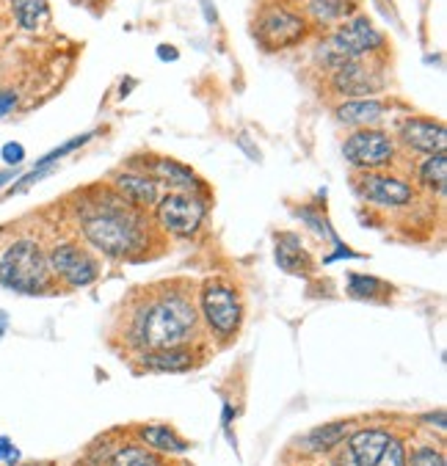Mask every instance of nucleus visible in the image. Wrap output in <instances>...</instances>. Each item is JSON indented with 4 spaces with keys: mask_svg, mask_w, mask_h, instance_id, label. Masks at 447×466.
<instances>
[{
    "mask_svg": "<svg viewBox=\"0 0 447 466\" xmlns=\"http://www.w3.org/2000/svg\"><path fill=\"white\" fill-rule=\"evenodd\" d=\"M420 182L428 191L444 197V191H447V157H444V152L425 157V163L420 166Z\"/></svg>",
    "mask_w": 447,
    "mask_h": 466,
    "instance_id": "6ab92c4d",
    "label": "nucleus"
},
{
    "mask_svg": "<svg viewBox=\"0 0 447 466\" xmlns=\"http://www.w3.org/2000/svg\"><path fill=\"white\" fill-rule=\"evenodd\" d=\"M342 155L356 168H381L395 160V141L384 130L360 127L345 138Z\"/></svg>",
    "mask_w": 447,
    "mask_h": 466,
    "instance_id": "6e6552de",
    "label": "nucleus"
},
{
    "mask_svg": "<svg viewBox=\"0 0 447 466\" xmlns=\"http://www.w3.org/2000/svg\"><path fill=\"white\" fill-rule=\"evenodd\" d=\"M411 466H447L444 455L433 447H422L411 455Z\"/></svg>",
    "mask_w": 447,
    "mask_h": 466,
    "instance_id": "bb28decb",
    "label": "nucleus"
},
{
    "mask_svg": "<svg viewBox=\"0 0 447 466\" xmlns=\"http://www.w3.org/2000/svg\"><path fill=\"white\" fill-rule=\"evenodd\" d=\"M403 147H409L411 152H422V155H439L447 149V130L442 122L433 119H406L398 130Z\"/></svg>",
    "mask_w": 447,
    "mask_h": 466,
    "instance_id": "f8f14e48",
    "label": "nucleus"
},
{
    "mask_svg": "<svg viewBox=\"0 0 447 466\" xmlns=\"http://www.w3.org/2000/svg\"><path fill=\"white\" fill-rule=\"evenodd\" d=\"M199 329V312L183 288H157L138 301L130 318V339L136 348L160 350L180 348L194 339Z\"/></svg>",
    "mask_w": 447,
    "mask_h": 466,
    "instance_id": "f257e3e1",
    "label": "nucleus"
},
{
    "mask_svg": "<svg viewBox=\"0 0 447 466\" xmlns=\"http://www.w3.org/2000/svg\"><path fill=\"white\" fill-rule=\"evenodd\" d=\"M356 191H360L368 202L381 205V208H406L414 199L411 185L398 179V177H387V174H373L365 171L356 179Z\"/></svg>",
    "mask_w": 447,
    "mask_h": 466,
    "instance_id": "9b49d317",
    "label": "nucleus"
},
{
    "mask_svg": "<svg viewBox=\"0 0 447 466\" xmlns=\"http://www.w3.org/2000/svg\"><path fill=\"white\" fill-rule=\"evenodd\" d=\"M384 116V106L373 97H353V100H345L334 108V119L337 125H345V127H368V125H376L379 119Z\"/></svg>",
    "mask_w": 447,
    "mask_h": 466,
    "instance_id": "ddd939ff",
    "label": "nucleus"
},
{
    "mask_svg": "<svg viewBox=\"0 0 447 466\" xmlns=\"http://www.w3.org/2000/svg\"><path fill=\"white\" fill-rule=\"evenodd\" d=\"M141 364L147 370H157V372H183L194 367V356L188 348H160V350H147L141 356Z\"/></svg>",
    "mask_w": 447,
    "mask_h": 466,
    "instance_id": "dca6fc26",
    "label": "nucleus"
},
{
    "mask_svg": "<svg viewBox=\"0 0 447 466\" xmlns=\"http://www.w3.org/2000/svg\"><path fill=\"white\" fill-rule=\"evenodd\" d=\"M384 45V36L381 31H376V25L365 17H350L345 20L331 42H329V50L334 56L331 66H340L342 61H350V58H360V56H368L373 50H379Z\"/></svg>",
    "mask_w": 447,
    "mask_h": 466,
    "instance_id": "423d86ee",
    "label": "nucleus"
},
{
    "mask_svg": "<svg viewBox=\"0 0 447 466\" xmlns=\"http://www.w3.org/2000/svg\"><path fill=\"white\" fill-rule=\"evenodd\" d=\"M0 285L25 296H39L47 290L50 265L36 240L20 238L4 251V257H0Z\"/></svg>",
    "mask_w": 447,
    "mask_h": 466,
    "instance_id": "7ed1b4c3",
    "label": "nucleus"
},
{
    "mask_svg": "<svg viewBox=\"0 0 447 466\" xmlns=\"http://www.w3.org/2000/svg\"><path fill=\"white\" fill-rule=\"evenodd\" d=\"M47 4L45 0H15V20L25 31H36L47 20Z\"/></svg>",
    "mask_w": 447,
    "mask_h": 466,
    "instance_id": "4be33fe9",
    "label": "nucleus"
},
{
    "mask_svg": "<svg viewBox=\"0 0 447 466\" xmlns=\"http://www.w3.org/2000/svg\"><path fill=\"white\" fill-rule=\"evenodd\" d=\"M254 34H257L262 47H268V50H285V47H293L296 42L304 39L307 20L296 9H290L285 4H274V6H265L259 12Z\"/></svg>",
    "mask_w": 447,
    "mask_h": 466,
    "instance_id": "20e7f679",
    "label": "nucleus"
},
{
    "mask_svg": "<svg viewBox=\"0 0 447 466\" xmlns=\"http://www.w3.org/2000/svg\"><path fill=\"white\" fill-rule=\"evenodd\" d=\"M47 265L72 288H86L100 276V262L95 259V254L72 240L56 243L53 251L47 254Z\"/></svg>",
    "mask_w": 447,
    "mask_h": 466,
    "instance_id": "0eeeda50",
    "label": "nucleus"
},
{
    "mask_svg": "<svg viewBox=\"0 0 447 466\" xmlns=\"http://www.w3.org/2000/svg\"><path fill=\"white\" fill-rule=\"evenodd\" d=\"M15 106H17V97L12 95V91H0V116L9 114Z\"/></svg>",
    "mask_w": 447,
    "mask_h": 466,
    "instance_id": "c756f323",
    "label": "nucleus"
},
{
    "mask_svg": "<svg viewBox=\"0 0 447 466\" xmlns=\"http://www.w3.org/2000/svg\"><path fill=\"white\" fill-rule=\"evenodd\" d=\"M117 194L133 208H149L160 199V185L144 174H117Z\"/></svg>",
    "mask_w": 447,
    "mask_h": 466,
    "instance_id": "4468645a",
    "label": "nucleus"
},
{
    "mask_svg": "<svg viewBox=\"0 0 447 466\" xmlns=\"http://www.w3.org/2000/svg\"><path fill=\"white\" fill-rule=\"evenodd\" d=\"M152 171H155V177H160L163 182L174 185V188H183V185H194V182H197V177H194L191 168H186V166H180V163H174V160H163V157L152 163Z\"/></svg>",
    "mask_w": 447,
    "mask_h": 466,
    "instance_id": "5701e85b",
    "label": "nucleus"
},
{
    "mask_svg": "<svg viewBox=\"0 0 447 466\" xmlns=\"http://www.w3.org/2000/svg\"><path fill=\"white\" fill-rule=\"evenodd\" d=\"M348 290L356 299H373L381 290V282H379V279H373V276H350Z\"/></svg>",
    "mask_w": 447,
    "mask_h": 466,
    "instance_id": "a878e982",
    "label": "nucleus"
},
{
    "mask_svg": "<svg viewBox=\"0 0 447 466\" xmlns=\"http://www.w3.org/2000/svg\"><path fill=\"white\" fill-rule=\"evenodd\" d=\"M80 232L97 251L114 259L136 257L147 246V227L141 213L119 197H97L80 213Z\"/></svg>",
    "mask_w": 447,
    "mask_h": 466,
    "instance_id": "f03ea898",
    "label": "nucleus"
},
{
    "mask_svg": "<svg viewBox=\"0 0 447 466\" xmlns=\"http://www.w3.org/2000/svg\"><path fill=\"white\" fill-rule=\"evenodd\" d=\"M23 157H25V152H23L20 144H6V147H4V160H6V163H20Z\"/></svg>",
    "mask_w": 447,
    "mask_h": 466,
    "instance_id": "c85d7f7f",
    "label": "nucleus"
},
{
    "mask_svg": "<svg viewBox=\"0 0 447 466\" xmlns=\"http://www.w3.org/2000/svg\"><path fill=\"white\" fill-rule=\"evenodd\" d=\"M331 88L342 97H373L381 88V75L376 69H371L368 64H362L360 58L342 61L340 66H334L331 72Z\"/></svg>",
    "mask_w": 447,
    "mask_h": 466,
    "instance_id": "9d476101",
    "label": "nucleus"
},
{
    "mask_svg": "<svg viewBox=\"0 0 447 466\" xmlns=\"http://www.w3.org/2000/svg\"><path fill=\"white\" fill-rule=\"evenodd\" d=\"M337 450V455H334V466H356V461L350 458V452L345 450V444H340V447H334Z\"/></svg>",
    "mask_w": 447,
    "mask_h": 466,
    "instance_id": "7c9ffc66",
    "label": "nucleus"
},
{
    "mask_svg": "<svg viewBox=\"0 0 447 466\" xmlns=\"http://www.w3.org/2000/svg\"><path fill=\"white\" fill-rule=\"evenodd\" d=\"M15 177V168L12 171H0V185H4V182H9Z\"/></svg>",
    "mask_w": 447,
    "mask_h": 466,
    "instance_id": "473e14b6",
    "label": "nucleus"
},
{
    "mask_svg": "<svg viewBox=\"0 0 447 466\" xmlns=\"http://www.w3.org/2000/svg\"><path fill=\"white\" fill-rule=\"evenodd\" d=\"M6 326H9V315H6V312H0V337H4Z\"/></svg>",
    "mask_w": 447,
    "mask_h": 466,
    "instance_id": "2f4dec72",
    "label": "nucleus"
},
{
    "mask_svg": "<svg viewBox=\"0 0 447 466\" xmlns=\"http://www.w3.org/2000/svg\"><path fill=\"white\" fill-rule=\"evenodd\" d=\"M0 461H4V463H17L20 461V450L6 436H0Z\"/></svg>",
    "mask_w": 447,
    "mask_h": 466,
    "instance_id": "cd10ccee",
    "label": "nucleus"
},
{
    "mask_svg": "<svg viewBox=\"0 0 447 466\" xmlns=\"http://www.w3.org/2000/svg\"><path fill=\"white\" fill-rule=\"evenodd\" d=\"M205 205L191 197V194H168L163 199H157V221L168 235L177 238H191L199 232L202 221H205Z\"/></svg>",
    "mask_w": 447,
    "mask_h": 466,
    "instance_id": "1a4fd4ad",
    "label": "nucleus"
},
{
    "mask_svg": "<svg viewBox=\"0 0 447 466\" xmlns=\"http://www.w3.org/2000/svg\"><path fill=\"white\" fill-rule=\"evenodd\" d=\"M111 466H160V461H157V455H152L144 447H122L114 455Z\"/></svg>",
    "mask_w": 447,
    "mask_h": 466,
    "instance_id": "b1692460",
    "label": "nucleus"
},
{
    "mask_svg": "<svg viewBox=\"0 0 447 466\" xmlns=\"http://www.w3.org/2000/svg\"><path fill=\"white\" fill-rule=\"evenodd\" d=\"M202 315L218 337H229L240 326V299L232 285H227L224 279H208L202 288Z\"/></svg>",
    "mask_w": 447,
    "mask_h": 466,
    "instance_id": "39448f33",
    "label": "nucleus"
},
{
    "mask_svg": "<svg viewBox=\"0 0 447 466\" xmlns=\"http://www.w3.org/2000/svg\"><path fill=\"white\" fill-rule=\"evenodd\" d=\"M373 466H409V458H406V447H403V441L401 439H395V436H390V441L384 444V450H381V455L376 458V463Z\"/></svg>",
    "mask_w": 447,
    "mask_h": 466,
    "instance_id": "393cba45",
    "label": "nucleus"
},
{
    "mask_svg": "<svg viewBox=\"0 0 447 466\" xmlns=\"http://www.w3.org/2000/svg\"><path fill=\"white\" fill-rule=\"evenodd\" d=\"M387 441H390V433L387 431H381V428H365V431H356V433H350L345 439V450L350 452V458L356 461V466H373Z\"/></svg>",
    "mask_w": 447,
    "mask_h": 466,
    "instance_id": "2eb2a0df",
    "label": "nucleus"
},
{
    "mask_svg": "<svg viewBox=\"0 0 447 466\" xmlns=\"http://www.w3.org/2000/svg\"><path fill=\"white\" fill-rule=\"evenodd\" d=\"M345 436H348V422H329L323 428H315L301 444L312 452H331L345 441Z\"/></svg>",
    "mask_w": 447,
    "mask_h": 466,
    "instance_id": "a211bd4d",
    "label": "nucleus"
},
{
    "mask_svg": "<svg viewBox=\"0 0 447 466\" xmlns=\"http://www.w3.org/2000/svg\"><path fill=\"white\" fill-rule=\"evenodd\" d=\"M307 12H310L318 23L334 25V23L348 20V15L353 12V0H310V4H307Z\"/></svg>",
    "mask_w": 447,
    "mask_h": 466,
    "instance_id": "aec40b11",
    "label": "nucleus"
},
{
    "mask_svg": "<svg viewBox=\"0 0 447 466\" xmlns=\"http://www.w3.org/2000/svg\"><path fill=\"white\" fill-rule=\"evenodd\" d=\"M277 262H279V268H285V270H290V273H301V270L310 268V254H307V248L301 246L299 235L285 232V235L277 240Z\"/></svg>",
    "mask_w": 447,
    "mask_h": 466,
    "instance_id": "f3484780",
    "label": "nucleus"
},
{
    "mask_svg": "<svg viewBox=\"0 0 447 466\" xmlns=\"http://www.w3.org/2000/svg\"><path fill=\"white\" fill-rule=\"evenodd\" d=\"M141 441L160 450V452H186L188 450V444L183 439H177V433L171 428H163V425L141 428Z\"/></svg>",
    "mask_w": 447,
    "mask_h": 466,
    "instance_id": "412c9836",
    "label": "nucleus"
}]
</instances>
